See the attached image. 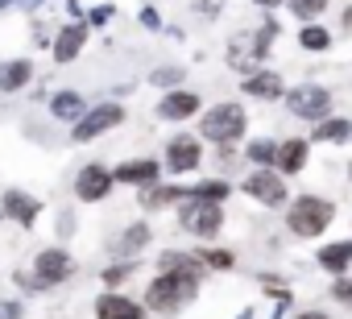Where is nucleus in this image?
Masks as SVG:
<instances>
[{
    "label": "nucleus",
    "instance_id": "obj_1",
    "mask_svg": "<svg viewBox=\"0 0 352 319\" xmlns=\"http://www.w3.org/2000/svg\"><path fill=\"white\" fill-rule=\"evenodd\" d=\"M199 294V278L195 274H170L162 270L149 286H145V307L149 311H174V307H183Z\"/></svg>",
    "mask_w": 352,
    "mask_h": 319
},
{
    "label": "nucleus",
    "instance_id": "obj_14",
    "mask_svg": "<svg viewBox=\"0 0 352 319\" xmlns=\"http://www.w3.org/2000/svg\"><path fill=\"white\" fill-rule=\"evenodd\" d=\"M96 319H145V307L124 298V294H116V290H104L96 298Z\"/></svg>",
    "mask_w": 352,
    "mask_h": 319
},
{
    "label": "nucleus",
    "instance_id": "obj_19",
    "mask_svg": "<svg viewBox=\"0 0 352 319\" xmlns=\"http://www.w3.org/2000/svg\"><path fill=\"white\" fill-rule=\"evenodd\" d=\"M245 91L257 96V100H278L286 87H282V75H274V71H253V75L245 79Z\"/></svg>",
    "mask_w": 352,
    "mask_h": 319
},
{
    "label": "nucleus",
    "instance_id": "obj_18",
    "mask_svg": "<svg viewBox=\"0 0 352 319\" xmlns=\"http://www.w3.org/2000/svg\"><path fill=\"white\" fill-rule=\"evenodd\" d=\"M83 108H87V100H83L79 91H54V96H50V116H54V120H71V124H75V120L83 116Z\"/></svg>",
    "mask_w": 352,
    "mask_h": 319
},
{
    "label": "nucleus",
    "instance_id": "obj_22",
    "mask_svg": "<svg viewBox=\"0 0 352 319\" xmlns=\"http://www.w3.org/2000/svg\"><path fill=\"white\" fill-rule=\"evenodd\" d=\"M149 245V224H129L124 232H120V241L112 245V253L116 257H133V253H141Z\"/></svg>",
    "mask_w": 352,
    "mask_h": 319
},
{
    "label": "nucleus",
    "instance_id": "obj_28",
    "mask_svg": "<svg viewBox=\"0 0 352 319\" xmlns=\"http://www.w3.org/2000/svg\"><path fill=\"white\" fill-rule=\"evenodd\" d=\"M129 274H133V265H124V261H120V265H108V270H104V282H108V286L116 290V286H120V282H124Z\"/></svg>",
    "mask_w": 352,
    "mask_h": 319
},
{
    "label": "nucleus",
    "instance_id": "obj_4",
    "mask_svg": "<svg viewBox=\"0 0 352 319\" xmlns=\"http://www.w3.org/2000/svg\"><path fill=\"white\" fill-rule=\"evenodd\" d=\"M120 120H124V108H120V104H96V108H83V116L71 124V141L87 145V141L104 137L108 129H116Z\"/></svg>",
    "mask_w": 352,
    "mask_h": 319
},
{
    "label": "nucleus",
    "instance_id": "obj_30",
    "mask_svg": "<svg viewBox=\"0 0 352 319\" xmlns=\"http://www.w3.org/2000/svg\"><path fill=\"white\" fill-rule=\"evenodd\" d=\"M149 79H153V83H179V79H183V71H179V67H162V71H153Z\"/></svg>",
    "mask_w": 352,
    "mask_h": 319
},
{
    "label": "nucleus",
    "instance_id": "obj_12",
    "mask_svg": "<svg viewBox=\"0 0 352 319\" xmlns=\"http://www.w3.org/2000/svg\"><path fill=\"white\" fill-rule=\"evenodd\" d=\"M245 191L257 204H265V208H282L286 204V183H282V175H270V166H261L257 175H249L245 179Z\"/></svg>",
    "mask_w": 352,
    "mask_h": 319
},
{
    "label": "nucleus",
    "instance_id": "obj_17",
    "mask_svg": "<svg viewBox=\"0 0 352 319\" xmlns=\"http://www.w3.org/2000/svg\"><path fill=\"white\" fill-rule=\"evenodd\" d=\"M30 79H34V63L30 58L0 63V91H21V87H30Z\"/></svg>",
    "mask_w": 352,
    "mask_h": 319
},
{
    "label": "nucleus",
    "instance_id": "obj_10",
    "mask_svg": "<svg viewBox=\"0 0 352 319\" xmlns=\"http://www.w3.org/2000/svg\"><path fill=\"white\" fill-rule=\"evenodd\" d=\"M0 216L13 220V224H21V228H34V224H38V216H42V199H34L30 191L9 187L5 195H0Z\"/></svg>",
    "mask_w": 352,
    "mask_h": 319
},
{
    "label": "nucleus",
    "instance_id": "obj_11",
    "mask_svg": "<svg viewBox=\"0 0 352 319\" xmlns=\"http://www.w3.org/2000/svg\"><path fill=\"white\" fill-rule=\"evenodd\" d=\"M83 46H87V21H67L58 34H54V42H50V54H54V63H75L79 54H83Z\"/></svg>",
    "mask_w": 352,
    "mask_h": 319
},
{
    "label": "nucleus",
    "instance_id": "obj_24",
    "mask_svg": "<svg viewBox=\"0 0 352 319\" xmlns=\"http://www.w3.org/2000/svg\"><path fill=\"white\" fill-rule=\"evenodd\" d=\"M298 46H302V50H327V46H331V34L319 30V25H307V30L298 34Z\"/></svg>",
    "mask_w": 352,
    "mask_h": 319
},
{
    "label": "nucleus",
    "instance_id": "obj_27",
    "mask_svg": "<svg viewBox=\"0 0 352 319\" xmlns=\"http://www.w3.org/2000/svg\"><path fill=\"white\" fill-rule=\"evenodd\" d=\"M249 157H253L257 166H270L274 157H278V145H274V141H253V145H249Z\"/></svg>",
    "mask_w": 352,
    "mask_h": 319
},
{
    "label": "nucleus",
    "instance_id": "obj_9",
    "mask_svg": "<svg viewBox=\"0 0 352 319\" xmlns=\"http://www.w3.org/2000/svg\"><path fill=\"white\" fill-rule=\"evenodd\" d=\"M199 162H204V145H199V137L179 133V137L166 141V166H170L174 175H191Z\"/></svg>",
    "mask_w": 352,
    "mask_h": 319
},
{
    "label": "nucleus",
    "instance_id": "obj_34",
    "mask_svg": "<svg viewBox=\"0 0 352 319\" xmlns=\"http://www.w3.org/2000/svg\"><path fill=\"white\" fill-rule=\"evenodd\" d=\"M253 5H261V9H278L282 0H253Z\"/></svg>",
    "mask_w": 352,
    "mask_h": 319
},
{
    "label": "nucleus",
    "instance_id": "obj_32",
    "mask_svg": "<svg viewBox=\"0 0 352 319\" xmlns=\"http://www.w3.org/2000/svg\"><path fill=\"white\" fill-rule=\"evenodd\" d=\"M112 17V5H96V13H91V25H104Z\"/></svg>",
    "mask_w": 352,
    "mask_h": 319
},
{
    "label": "nucleus",
    "instance_id": "obj_5",
    "mask_svg": "<svg viewBox=\"0 0 352 319\" xmlns=\"http://www.w3.org/2000/svg\"><path fill=\"white\" fill-rule=\"evenodd\" d=\"M179 224H183L191 236H216V232L224 228V208L212 204V199H183Z\"/></svg>",
    "mask_w": 352,
    "mask_h": 319
},
{
    "label": "nucleus",
    "instance_id": "obj_29",
    "mask_svg": "<svg viewBox=\"0 0 352 319\" xmlns=\"http://www.w3.org/2000/svg\"><path fill=\"white\" fill-rule=\"evenodd\" d=\"M331 294H336L344 307H352V282H348V278H336V282H331Z\"/></svg>",
    "mask_w": 352,
    "mask_h": 319
},
{
    "label": "nucleus",
    "instance_id": "obj_37",
    "mask_svg": "<svg viewBox=\"0 0 352 319\" xmlns=\"http://www.w3.org/2000/svg\"><path fill=\"white\" fill-rule=\"evenodd\" d=\"M0 220H5V216H0Z\"/></svg>",
    "mask_w": 352,
    "mask_h": 319
},
{
    "label": "nucleus",
    "instance_id": "obj_7",
    "mask_svg": "<svg viewBox=\"0 0 352 319\" xmlns=\"http://www.w3.org/2000/svg\"><path fill=\"white\" fill-rule=\"evenodd\" d=\"M286 104H290V112L302 116V120H323V116H331V91L319 87V83H302V87H294V91H286Z\"/></svg>",
    "mask_w": 352,
    "mask_h": 319
},
{
    "label": "nucleus",
    "instance_id": "obj_31",
    "mask_svg": "<svg viewBox=\"0 0 352 319\" xmlns=\"http://www.w3.org/2000/svg\"><path fill=\"white\" fill-rule=\"evenodd\" d=\"M21 315H25V311H21V302H9V298L0 302V319H21Z\"/></svg>",
    "mask_w": 352,
    "mask_h": 319
},
{
    "label": "nucleus",
    "instance_id": "obj_35",
    "mask_svg": "<svg viewBox=\"0 0 352 319\" xmlns=\"http://www.w3.org/2000/svg\"><path fill=\"white\" fill-rule=\"evenodd\" d=\"M17 5V0H0V9H13Z\"/></svg>",
    "mask_w": 352,
    "mask_h": 319
},
{
    "label": "nucleus",
    "instance_id": "obj_26",
    "mask_svg": "<svg viewBox=\"0 0 352 319\" xmlns=\"http://www.w3.org/2000/svg\"><path fill=\"white\" fill-rule=\"evenodd\" d=\"M199 261H204V270H232V253L228 249H204V253H195Z\"/></svg>",
    "mask_w": 352,
    "mask_h": 319
},
{
    "label": "nucleus",
    "instance_id": "obj_25",
    "mask_svg": "<svg viewBox=\"0 0 352 319\" xmlns=\"http://www.w3.org/2000/svg\"><path fill=\"white\" fill-rule=\"evenodd\" d=\"M290 5V13L298 17V21H315L323 9H327V0H286Z\"/></svg>",
    "mask_w": 352,
    "mask_h": 319
},
{
    "label": "nucleus",
    "instance_id": "obj_36",
    "mask_svg": "<svg viewBox=\"0 0 352 319\" xmlns=\"http://www.w3.org/2000/svg\"><path fill=\"white\" fill-rule=\"evenodd\" d=\"M348 175H352V166H348Z\"/></svg>",
    "mask_w": 352,
    "mask_h": 319
},
{
    "label": "nucleus",
    "instance_id": "obj_15",
    "mask_svg": "<svg viewBox=\"0 0 352 319\" xmlns=\"http://www.w3.org/2000/svg\"><path fill=\"white\" fill-rule=\"evenodd\" d=\"M195 112H199V96L195 91H170L157 104V116L162 120H191Z\"/></svg>",
    "mask_w": 352,
    "mask_h": 319
},
{
    "label": "nucleus",
    "instance_id": "obj_3",
    "mask_svg": "<svg viewBox=\"0 0 352 319\" xmlns=\"http://www.w3.org/2000/svg\"><path fill=\"white\" fill-rule=\"evenodd\" d=\"M245 124H249V120H245V108H241V104H216V108L204 112L199 133H204V141H220V145H228V141H241Z\"/></svg>",
    "mask_w": 352,
    "mask_h": 319
},
{
    "label": "nucleus",
    "instance_id": "obj_33",
    "mask_svg": "<svg viewBox=\"0 0 352 319\" xmlns=\"http://www.w3.org/2000/svg\"><path fill=\"white\" fill-rule=\"evenodd\" d=\"M294 319H327L323 311H302V315H294Z\"/></svg>",
    "mask_w": 352,
    "mask_h": 319
},
{
    "label": "nucleus",
    "instance_id": "obj_2",
    "mask_svg": "<svg viewBox=\"0 0 352 319\" xmlns=\"http://www.w3.org/2000/svg\"><path fill=\"white\" fill-rule=\"evenodd\" d=\"M331 220H336V208L319 195H298V204L286 212V224L294 236H319Z\"/></svg>",
    "mask_w": 352,
    "mask_h": 319
},
{
    "label": "nucleus",
    "instance_id": "obj_16",
    "mask_svg": "<svg viewBox=\"0 0 352 319\" xmlns=\"http://www.w3.org/2000/svg\"><path fill=\"white\" fill-rule=\"evenodd\" d=\"M307 153H311V141H302V137H294V141H282L278 145V170L282 175H298L302 166H307Z\"/></svg>",
    "mask_w": 352,
    "mask_h": 319
},
{
    "label": "nucleus",
    "instance_id": "obj_21",
    "mask_svg": "<svg viewBox=\"0 0 352 319\" xmlns=\"http://www.w3.org/2000/svg\"><path fill=\"white\" fill-rule=\"evenodd\" d=\"M157 270H170V274H195V278H204V261H199L195 253H179V249L162 253V257H157Z\"/></svg>",
    "mask_w": 352,
    "mask_h": 319
},
{
    "label": "nucleus",
    "instance_id": "obj_23",
    "mask_svg": "<svg viewBox=\"0 0 352 319\" xmlns=\"http://www.w3.org/2000/svg\"><path fill=\"white\" fill-rule=\"evenodd\" d=\"M319 129H315V141H327V145H340V141H348L352 137V120H340V116H323V120H315Z\"/></svg>",
    "mask_w": 352,
    "mask_h": 319
},
{
    "label": "nucleus",
    "instance_id": "obj_8",
    "mask_svg": "<svg viewBox=\"0 0 352 319\" xmlns=\"http://www.w3.org/2000/svg\"><path fill=\"white\" fill-rule=\"evenodd\" d=\"M112 187H116V179H112V170L100 166V162H87V166L75 175V199H79V204H100V199L112 195Z\"/></svg>",
    "mask_w": 352,
    "mask_h": 319
},
{
    "label": "nucleus",
    "instance_id": "obj_13",
    "mask_svg": "<svg viewBox=\"0 0 352 319\" xmlns=\"http://www.w3.org/2000/svg\"><path fill=\"white\" fill-rule=\"evenodd\" d=\"M157 175H162V166L153 162V157H129V162H120L112 170V179L129 183V187H149V183H157Z\"/></svg>",
    "mask_w": 352,
    "mask_h": 319
},
{
    "label": "nucleus",
    "instance_id": "obj_20",
    "mask_svg": "<svg viewBox=\"0 0 352 319\" xmlns=\"http://www.w3.org/2000/svg\"><path fill=\"white\" fill-rule=\"evenodd\" d=\"M319 265H323L327 274H344V270L352 265V241H331V245H323V249H319Z\"/></svg>",
    "mask_w": 352,
    "mask_h": 319
},
{
    "label": "nucleus",
    "instance_id": "obj_6",
    "mask_svg": "<svg viewBox=\"0 0 352 319\" xmlns=\"http://www.w3.org/2000/svg\"><path fill=\"white\" fill-rule=\"evenodd\" d=\"M30 274L42 282V290H46V286H63V282L75 278V257H71L67 249L50 245V249H42V253L34 257V270H30Z\"/></svg>",
    "mask_w": 352,
    "mask_h": 319
}]
</instances>
